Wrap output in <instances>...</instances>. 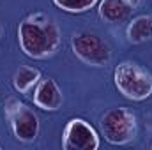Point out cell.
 <instances>
[{
    "label": "cell",
    "mask_w": 152,
    "mask_h": 150,
    "mask_svg": "<svg viewBox=\"0 0 152 150\" xmlns=\"http://www.w3.org/2000/svg\"><path fill=\"white\" fill-rule=\"evenodd\" d=\"M18 42L27 57L34 60L50 58L60 48L58 25L44 12L28 14L18 27Z\"/></svg>",
    "instance_id": "6da1fadb"
},
{
    "label": "cell",
    "mask_w": 152,
    "mask_h": 150,
    "mask_svg": "<svg viewBox=\"0 0 152 150\" xmlns=\"http://www.w3.org/2000/svg\"><path fill=\"white\" fill-rule=\"evenodd\" d=\"M117 90L131 101H145L152 95V74L136 62H120L113 71Z\"/></svg>",
    "instance_id": "7a4b0ae2"
},
{
    "label": "cell",
    "mask_w": 152,
    "mask_h": 150,
    "mask_svg": "<svg viewBox=\"0 0 152 150\" xmlns=\"http://www.w3.org/2000/svg\"><path fill=\"white\" fill-rule=\"evenodd\" d=\"M101 131H103L104 140L112 145L131 143L138 133L136 115L124 106L112 108L101 118Z\"/></svg>",
    "instance_id": "3957f363"
},
{
    "label": "cell",
    "mask_w": 152,
    "mask_h": 150,
    "mask_svg": "<svg viewBox=\"0 0 152 150\" xmlns=\"http://www.w3.org/2000/svg\"><path fill=\"white\" fill-rule=\"evenodd\" d=\"M71 48L76 57L92 67H106L112 60V50L104 39L94 32H76L71 37Z\"/></svg>",
    "instance_id": "277c9868"
},
{
    "label": "cell",
    "mask_w": 152,
    "mask_h": 150,
    "mask_svg": "<svg viewBox=\"0 0 152 150\" xmlns=\"http://www.w3.org/2000/svg\"><path fill=\"white\" fill-rule=\"evenodd\" d=\"M5 115L9 118L11 131L16 140L23 143L36 141V138L39 136V118L32 108L11 97L5 103Z\"/></svg>",
    "instance_id": "5b68a950"
},
{
    "label": "cell",
    "mask_w": 152,
    "mask_h": 150,
    "mask_svg": "<svg viewBox=\"0 0 152 150\" xmlns=\"http://www.w3.org/2000/svg\"><path fill=\"white\" fill-rule=\"evenodd\" d=\"M97 131L83 118H71L62 134L64 150H97L99 149Z\"/></svg>",
    "instance_id": "8992f818"
},
{
    "label": "cell",
    "mask_w": 152,
    "mask_h": 150,
    "mask_svg": "<svg viewBox=\"0 0 152 150\" xmlns=\"http://www.w3.org/2000/svg\"><path fill=\"white\" fill-rule=\"evenodd\" d=\"M64 103L62 90L53 78H41L34 88V104L44 111H57Z\"/></svg>",
    "instance_id": "52a82bcc"
},
{
    "label": "cell",
    "mask_w": 152,
    "mask_h": 150,
    "mask_svg": "<svg viewBox=\"0 0 152 150\" xmlns=\"http://www.w3.org/2000/svg\"><path fill=\"white\" fill-rule=\"evenodd\" d=\"M99 16L108 23L124 21L134 9L126 0H101L99 2Z\"/></svg>",
    "instance_id": "ba28073f"
},
{
    "label": "cell",
    "mask_w": 152,
    "mask_h": 150,
    "mask_svg": "<svg viewBox=\"0 0 152 150\" xmlns=\"http://www.w3.org/2000/svg\"><path fill=\"white\" fill-rule=\"evenodd\" d=\"M41 78L42 76L39 69L30 66H20L12 76V87L20 94H30V90L36 88V85L41 81Z\"/></svg>",
    "instance_id": "9c48e42d"
},
{
    "label": "cell",
    "mask_w": 152,
    "mask_h": 150,
    "mask_svg": "<svg viewBox=\"0 0 152 150\" xmlns=\"http://www.w3.org/2000/svg\"><path fill=\"white\" fill-rule=\"evenodd\" d=\"M127 39L133 44H142L152 39V14L136 16L127 27Z\"/></svg>",
    "instance_id": "30bf717a"
},
{
    "label": "cell",
    "mask_w": 152,
    "mask_h": 150,
    "mask_svg": "<svg viewBox=\"0 0 152 150\" xmlns=\"http://www.w3.org/2000/svg\"><path fill=\"white\" fill-rule=\"evenodd\" d=\"M99 0H53V4L66 11V12H73V14H80V12H87L88 9H92Z\"/></svg>",
    "instance_id": "8fae6325"
},
{
    "label": "cell",
    "mask_w": 152,
    "mask_h": 150,
    "mask_svg": "<svg viewBox=\"0 0 152 150\" xmlns=\"http://www.w3.org/2000/svg\"><path fill=\"white\" fill-rule=\"evenodd\" d=\"M126 2H127V4H129L133 9H138V7L143 4V0H126Z\"/></svg>",
    "instance_id": "7c38bea8"
},
{
    "label": "cell",
    "mask_w": 152,
    "mask_h": 150,
    "mask_svg": "<svg viewBox=\"0 0 152 150\" xmlns=\"http://www.w3.org/2000/svg\"><path fill=\"white\" fill-rule=\"evenodd\" d=\"M2 32H4V28H2V25H0V37H2Z\"/></svg>",
    "instance_id": "4fadbf2b"
},
{
    "label": "cell",
    "mask_w": 152,
    "mask_h": 150,
    "mask_svg": "<svg viewBox=\"0 0 152 150\" xmlns=\"http://www.w3.org/2000/svg\"><path fill=\"white\" fill-rule=\"evenodd\" d=\"M151 149H152V143H151Z\"/></svg>",
    "instance_id": "5bb4252c"
},
{
    "label": "cell",
    "mask_w": 152,
    "mask_h": 150,
    "mask_svg": "<svg viewBox=\"0 0 152 150\" xmlns=\"http://www.w3.org/2000/svg\"><path fill=\"white\" fill-rule=\"evenodd\" d=\"M0 149H2V147H0Z\"/></svg>",
    "instance_id": "9a60e30c"
}]
</instances>
